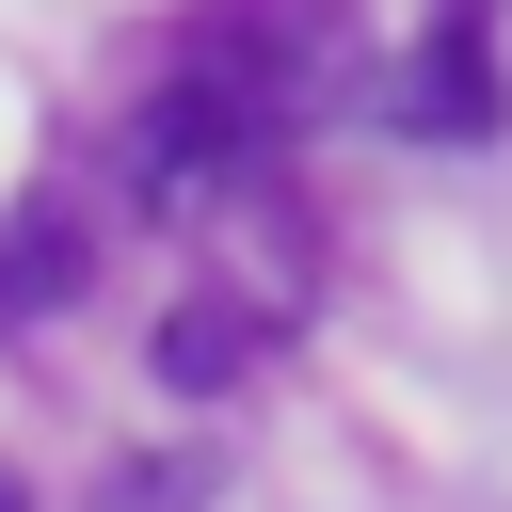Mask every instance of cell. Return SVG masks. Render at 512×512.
<instances>
[{
    "instance_id": "1",
    "label": "cell",
    "mask_w": 512,
    "mask_h": 512,
    "mask_svg": "<svg viewBox=\"0 0 512 512\" xmlns=\"http://www.w3.org/2000/svg\"><path fill=\"white\" fill-rule=\"evenodd\" d=\"M416 128H432V144H496V64H480V16H432V48H416Z\"/></svg>"
},
{
    "instance_id": "4",
    "label": "cell",
    "mask_w": 512,
    "mask_h": 512,
    "mask_svg": "<svg viewBox=\"0 0 512 512\" xmlns=\"http://www.w3.org/2000/svg\"><path fill=\"white\" fill-rule=\"evenodd\" d=\"M0 512H32V496H16V464H0Z\"/></svg>"
},
{
    "instance_id": "3",
    "label": "cell",
    "mask_w": 512,
    "mask_h": 512,
    "mask_svg": "<svg viewBox=\"0 0 512 512\" xmlns=\"http://www.w3.org/2000/svg\"><path fill=\"white\" fill-rule=\"evenodd\" d=\"M240 352H256V320H240V304H176V320H160V384H176V400H208Z\"/></svg>"
},
{
    "instance_id": "2",
    "label": "cell",
    "mask_w": 512,
    "mask_h": 512,
    "mask_svg": "<svg viewBox=\"0 0 512 512\" xmlns=\"http://www.w3.org/2000/svg\"><path fill=\"white\" fill-rule=\"evenodd\" d=\"M80 288V208H16L0 224V320H48Z\"/></svg>"
}]
</instances>
